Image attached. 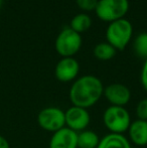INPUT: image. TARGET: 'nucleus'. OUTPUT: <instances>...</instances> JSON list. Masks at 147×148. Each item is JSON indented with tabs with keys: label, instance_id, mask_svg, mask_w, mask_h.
<instances>
[{
	"label": "nucleus",
	"instance_id": "1",
	"mask_svg": "<svg viewBox=\"0 0 147 148\" xmlns=\"http://www.w3.org/2000/svg\"><path fill=\"white\" fill-rule=\"evenodd\" d=\"M103 93L104 86L100 79L93 75H85L75 80L69 97L73 106L89 109L100 101Z\"/></svg>",
	"mask_w": 147,
	"mask_h": 148
},
{
	"label": "nucleus",
	"instance_id": "2",
	"mask_svg": "<svg viewBox=\"0 0 147 148\" xmlns=\"http://www.w3.org/2000/svg\"><path fill=\"white\" fill-rule=\"evenodd\" d=\"M133 34L131 22L126 18L110 22L106 29L107 42L116 51H123L130 42Z\"/></svg>",
	"mask_w": 147,
	"mask_h": 148
},
{
	"label": "nucleus",
	"instance_id": "3",
	"mask_svg": "<svg viewBox=\"0 0 147 148\" xmlns=\"http://www.w3.org/2000/svg\"><path fill=\"white\" fill-rule=\"evenodd\" d=\"M131 116L125 107L110 106L103 114L105 127L114 134H124L131 124Z\"/></svg>",
	"mask_w": 147,
	"mask_h": 148
},
{
	"label": "nucleus",
	"instance_id": "4",
	"mask_svg": "<svg viewBox=\"0 0 147 148\" xmlns=\"http://www.w3.org/2000/svg\"><path fill=\"white\" fill-rule=\"evenodd\" d=\"M128 10V0H99L95 12L97 17L103 21L113 22L124 18Z\"/></svg>",
	"mask_w": 147,
	"mask_h": 148
},
{
	"label": "nucleus",
	"instance_id": "5",
	"mask_svg": "<svg viewBox=\"0 0 147 148\" xmlns=\"http://www.w3.org/2000/svg\"><path fill=\"white\" fill-rule=\"evenodd\" d=\"M82 36L72 28H64L55 38V51L63 58H74L82 47Z\"/></svg>",
	"mask_w": 147,
	"mask_h": 148
},
{
	"label": "nucleus",
	"instance_id": "6",
	"mask_svg": "<svg viewBox=\"0 0 147 148\" xmlns=\"http://www.w3.org/2000/svg\"><path fill=\"white\" fill-rule=\"evenodd\" d=\"M37 123L43 130L55 133L66 126L65 112L57 107L43 108L37 115Z\"/></svg>",
	"mask_w": 147,
	"mask_h": 148
},
{
	"label": "nucleus",
	"instance_id": "7",
	"mask_svg": "<svg viewBox=\"0 0 147 148\" xmlns=\"http://www.w3.org/2000/svg\"><path fill=\"white\" fill-rule=\"evenodd\" d=\"M66 127L79 133L86 130L91 122L88 109L72 106L65 112Z\"/></svg>",
	"mask_w": 147,
	"mask_h": 148
},
{
	"label": "nucleus",
	"instance_id": "8",
	"mask_svg": "<svg viewBox=\"0 0 147 148\" xmlns=\"http://www.w3.org/2000/svg\"><path fill=\"white\" fill-rule=\"evenodd\" d=\"M103 96L111 106L124 107L131 99V92L127 86L120 83H113L104 88Z\"/></svg>",
	"mask_w": 147,
	"mask_h": 148
},
{
	"label": "nucleus",
	"instance_id": "9",
	"mask_svg": "<svg viewBox=\"0 0 147 148\" xmlns=\"http://www.w3.org/2000/svg\"><path fill=\"white\" fill-rule=\"evenodd\" d=\"M80 72V64L74 58H63L57 64L55 69V76L62 83H69L75 81Z\"/></svg>",
	"mask_w": 147,
	"mask_h": 148
},
{
	"label": "nucleus",
	"instance_id": "10",
	"mask_svg": "<svg viewBox=\"0 0 147 148\" xmlns=\"http://www.w3.org/2000/svg\"><path fill=\"white\" fill-rule=\"evenodd\" d=\"M49 148H78V133L65 126L53 133Z\"/></svg>",
	"mask_w": 147,
	"mask_h": 148
},
{
	"label": "nucleus",
	"instance_id": "11",
	"mask_svg": "<svg viewBox=\"0 0 147 148\" xmlns=\"http://www.w3.org/2000/svg\"><path fill=\"white\" fill-rule=\"evenodd\" d=\"M127 132L130 142L137 146L147 145V121L140 119L133 121L130 124Z\"/></svg>",
	"mask_w": 147,
	"mask_h": 148
},
{
	"label": "nucleus",
	"instance_id": "12",
	"mask_svg": "<svg viewBox=\"0 0 147 148\" xmlns=\"http://www.w3.org/2000/svg\"><path fill=\"white\" fill-rule=\"evenodd\" d=\"M97 148H132L131 142L123 134L109 133L100 139Z\"/></svg>",
	"mask_w": 147,
	"mask_h": 148
},
{
	"label": "nucleus",
	"instance_id": "13",
	"mask_svg": "<svg viewBox=\"0 0 147 148\" xmlns=\"http://www.w3.org/2000/svg\"><path fill=\"white\" fill-rule=\"evenodd\" d=\"M100 137L92 130H84L78 133V148H97Z\"/></svg>",
	"mask_w": 147,
	"mask_h": 148
},
{
	"label": "nucleus",
	"instance_id": "14",
	"mask_svg": "<svg viewBox=\"0 0 147 148\" xmlns=\"http://www.w3.org/2000/svg\"><path fill=\"white\" fill-rule=\"evenodd\" d=\"M91 26H92V18L88 14L80 13L74 16L73 19L71 20L70 28L81 34L83 32H86Z\"/></svg>",
	"mask_w": 147,
	"mask_h": 148
},
{
	"label": "nucleus",
	"instance_id": "15",
	"mask_svg": "<svg viewBox=\"0 0 147 148\" xmlns=\"http://www.w3.org/2000/svg\"><path fill=\"white\" fill-rule=\"evenodd\" d=\"M116 49L108 42L98 43L94 47V56L99 60H110L116 56Z\"/></svg>",
	"mask_w": 147,
	"mask_h": 148
},
{
	"label": "nucleus",
	"instance_id": "16",
	"mask_svg": "<svg viewBox=\"0 0 147 148\" xmlns=\"http://www.w3.org/2000/svg\"><path fill=\"white\" fill-rule=\"evenodd\" d=\"M134 51L135 53L140 58L147 59V32H142L134 39Z\"/></svg>",
	"mask_w": 147,
	"mask_h": 148
},
{
	"label": "nucleus",
	"instance_id": "17",
	"mask_svg": "<svg viewBox=\"0 0 147 148\" xmlns=\"http://www.w3.org/2000/svg\"><path fill=\"white\" fill-rule=\"evenodd\" d=\"M136 116L140 120L147 121V98L138 102L136 106Z\"/></svg>",
	"mask_w": 147,
	"mask_h": 148
},
{
	"label": "nucleus",
	"instance_id": "18",
	"mask_svg": "<svg viewBox=\"0 0 147 148\" xmlns=\"http://www.w3.org/2000/svg\"><path fill=\"white\" fill-rule=\"evenodd\" d=\"M98 1L99 0H76V3L80 9L84 11H92L96 9Z\"/></svg>",
	"mask_w": 147,
	"mask_h": 148
},
{
	"label": "nucleus",
	"instance_id": "19",
	"mask_svg": "<svg viewBox=\"0 0 147 148\" xmlns=\"http://www.w3.org/2000/svg\"><path fill=\"white\" fill-rule=\"evenodd\" d=\"M140 81L143 89L147 92V59L145 60L141 70V75H140Z\"/></svg>",
	"mask_w": 147,
	"mask_h": 148
},
{
	"label": "nucleus",
	"instance_id": "20",
	"mask_svg": "<svg viewBox=\"0 0 147 148\" xmlns=\"http://www.w3.org/2000/svg\"><path fill=\"white\" fill-rule=\"evenodd\" d=\"M0 148H10L9 142L7 141V139L5 137L0 135Z\"/></svg>",
	"mask_w": 147,
	"mask_h": 148
},
{
	"label": "nucleus",
	"instance_id": "21",
	"mask_svg": "<svg viewBox=\"0 0 147 148\" xmlns=\"http://www.w3.org/2000/svg\"><path fill=\"white\" fill-rule=\"evenodd\" d=\"M1 4H2V0H0V7H1Z\"/></svg>",
	"mask_w": 147,
	"mask_h": 148
}]
</instances>
